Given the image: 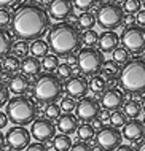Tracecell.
Masks as SVG:
<instances>
[{
  "label": "cell",
  "instance_id": "obj_8",
  "mask_svg": "<svg viewBox=\"0 0 145 151\" xmlns=\"http://www.w3.org/2000/svg\"><path fill=\"white\" fill-rule=\"evenodd\" d=\"M120 42L123 43V48H126L134 56H139L145 52V27L140 26H128L123 29V34L120 37Z\"/></svg>",
  "mask_w": 145,
  "mask_h": 151
},
{
  "label": "cell",
  "instance_id": "obj_31",
  "mask_svg": "<svg viewBox=\"0 0 145 151\" xmlns=\"http://www.w3.org/2000/svg\"><path fill=\"white\" fill-rule=\"evenodd\" d=\"M61 107H59V104L57 102H51V104H46L45 105V108H43V115L46 119H51V121H54L59 118L61 115Z\"/></svg>",
  "mask_w": 145,
  "mask_h": 151
},
{
  "label": "cell",
  "instance_id": "obj_36",
  "mask_svg": "<svg viewBox=\"0 0 145 151\" xmlns=\"http://www.w3.org/2000/svg\"><path fill=\"white\" fill-rule=\"evenodd\" d=\"M140 6H142L140 0H124L123 11H124V13H128V14H136L140 10Z\"/></svg>",
  "mask_w": 145,
  "mask_h": 151
},
{
  "label": "cell",
  "instance_id": "obj_56",
  "mask_svg": "<svg viewBox=\"0 0 145 151\" xmlns=\"http://www.w3.org/2000/svg\"><path fill=\"white\" fill-rule=\"evenodd\" d=\"M43 2H49V0H43Z\"/></svg>",
  "mask_w": 145,
  "mask_h": 151
},
{
  "label": "cell",
  "instance_id": "obj_19",
  "mask_svg": "<svg viewBox=\"0 0 145 151\" xmlns=\"http://www.w3.org/2000/svg\"><path fill=\"white\" fill-rule=\"evenodd\" d=\"M97 45L102 52H113V50L118 48V45H120V37L113 30H105L102 34H99Z\"/></svg>",
  "mask_w": 145,
  "mask_h": 151
},
{
  "label": "cell",
  "instance_id": "obj_47",
  "mask_svg": "<svg viewBox=\"0 0 145 151\" xmlns=\"http://www.w3.org/2000/svg\"><path fill=\"white\" fill-rule=\"evenodd\" d=\"M7 126H8V118L5 115V111H0V130L7 127Z\"/></svg>",
  "mask_w": 145,
  "mask_h": 151
},
{
  "label": "cell",
  "instance_id": "obj_21",
  "mask_svg": "<svg viewBox=\"0 0 145 151\" xmlns=\"http://www.w3.org/2000/svg\"><path fill=\"white\" fill-rule=\"evenodd\" d=\"M120 70H121V67H120L117 62H113V60H105L104 68H102V76H104V80L107 81V84L117 83Z\"/></svg>",
  "mask_w": 145,
  "mask_h": 151
},
{
  "label": "cell",
  "instance_id": "obj_23",
  "mask_svg": "<svg viewBox=\"0 0 145 151\" xmlns=\"http://www.w3.org/2000/svg\"><path fill=\"white\" fill-rule=\"evenodd\" d=\"M123 113L126 118H129V119H137L140 116V113H142V107H140V102L136 100V99H129L124 102L123 105Z\"/></svg>",
  "mask_w": 145,
  "mask_h": 151
},
{
  "label": "cell",
  "instance_id": "obj_38",
  "mask_svg": "<svg viewBox=\"0 0 145 151\" xmlns=\"http://www.w3.org/2000/svg\"><path fill=\"white\" fill-rule=\"evenodd\" d=\"M96 2H97V0H72L73 8H77V10L83 11V13L96 6Z\"/></svg>",
  "mask_w": 145,
  "mask_h": 151
},
{
  "label": "cell",
  "instance_id": "obj_7",
  "mask_svg": "<svg viewBox=\"0 0 145 151\" xmlns=\"http://www.w3.org/2000/svg\"><path fill=\"white\" fill-rule=\"evenodd\" d=\"M104 64H105V58L101 50L94 46H86L78 51L77 56V65L78 70L85 73V76H96L102 72Z\"/></svg>",
  "mask_w": 145,
  "mask_h": 151
},
{
  "label": "cell",
  "instance_id": "obj_28",
  "mask_svg": "<svg viewBox=\"0 0 145 151\" xmlns=\"http://www.w3.org/2000/svg\"><path fill=\"white\" fill-rule=\"evenodd\" d=\"M19 65H21V60L16 58V56L13 54H8L3 58L2 60V67H3V70L8 72V73H14V72H18L19 70Z\"/></svg>",
  "mask_w": 145,
  "mask_h": 151
},
{
  "label": "cell",
  "instance_id": "obj_3",
  "mask_svg": "<svg viewBox=\"0 0 145 151\" xmlns=\"http://www.w3.org/2000/svg\"><path fill=\"white\" fill-rule=\"evenodd\" d=\"M118 89L129 96L145 94V58H134L123 65L118 75Z\"/></svg>",
  "mask_w": 145,
  "mask_h": 151
},
{
  "label": "cell",
  "instance_id": "obj_6",
  "mask_svg": "<svg viewBox=\"0 0 145 151\" xmlns=\"http://www.w3.org/2000/svg\"><path fill=\"white\" fill-rule=\"evenodd\" d=\"M96 24L104 30H117L118 27L123 26L126 13L123 11V8L115 2H107L102 3L101 6L96 10Z\"/></svg>",
  "mask_w": 145,
  "mask_h": 151
},
{
  "label": "cell",
  "instance_id": "obj_9",
  "mask_svg": "<svg viewBox=\"0 0 145 151\" xmlns=\"http://www.w3.org/2000/svg\"><path fill=\"white\" fill-rule=\"evenodd\" d=\"M121 140L123 135L120 129L113 127V126H102L94 135V143L102 151H115L121 145Z\"/></svg>",
  "mask_w": 145,
  "mask_h": 151
},
{
  "label": "cell",
  "instance_id": "obj_55",
  "mask_svg": "<svg viewBox=\"0 0 145 151\" xmlns=\"http://www.w3.org/2000/svg\"><path fill=\"white\" fill-rule=\"evenodd\" d=\"M142 122H144V126H145V116H144V121H142Z\"/></svg>",
  "mask_w": 145,
  "mask_h": 151
},
{
  "label": "cell",
  "instance_id": "obj_20",
  "mask_svg": "<svg viewBox=\"0 0 145 151\" xmlns=\"http://www.w3.org/2000/svg\"><path fill=\"white\" fill-rule=\"evenodd\" d=\"M19 70L26 76H38L41 73V62L34 56H27L21 60Z\"/></svg>",
  "mask_w": 145,
  "mask_h": 151
},
{
  "label": "cell",
  "instance_id": "obj_22",
  "mask_svg": "<svg viewBox=\"0 0 145 151\" xmlns=\"http://www.w3.org/2000/svg\"><path fill=\"white\" fill-rule=\"evenodd\" d=\"M13 43V35L5 29H0V59H3L11 52Z\"/></svg>",
  "mask_w": 145,
  "mask_h": 151
},
{
  "label": "cell",
  "instance_id": "obj_18",
  "mask_svg": "<svg viewBox=\"0 0 145 151\" xmlns=\"http://www.w3.org/2000/svg\"><path fill=\"white\" fill-rule=\"evenodd\" d=\"M78 121L77 116L73 115V113H61L59 118L56 119V129H59L61 134H65V135H70V134L77 132L78 129Z\"/></svg>",
  "mask_w": 145,
  "mask_h": 151
},
{
  "label": "cell",
  "instance_id": "obj_37",
  "mask_svg": "<svg viewBox=\"0 0 145 151\" xmlns=\"http://www.w3.org/2000/svg\"><path fill=\"white\" fill-rule=\"evenodd\" d=\"M72 73H73V68H72V65H69L67 62L59 64L56 68V75L59 76L61 80H69L70 76H72Z\"/></svg>",
  "mask_w": 145,
  "mask_h": 151
},
{
  "label": "cell",
  "instance_id": "obj_30",
  "mask_svg": "<svg viewBox=\"0 0 145 151\" xmlns=\"http://www.w3.org/2000/svg\"><path fill=\"white\" fill-rule=\"evenodd\" d=\"M107 81L104 80V76L102 75H96V76H93L89 81V89L93 91L94 94H102V92H105L107 91Z\"/></svg>",
  "mask_w": 145,
  "mask_h": 151
},
{
  "label": "cell",
  "instance_id": "obj_13",
  "mask_svg": "<svg viewBox=\"0 0 145 151\" xmlns=\"http://www.w3.org/2000/svg\"><path fill=\"white\" fill-rule=\"evenodd\" d=\"M89 91V81L85 75H72L64 83V92L70 99H83Z\"/></svg>",
  "mask_w": 145,
  "mask_h": 151
},
{
  "label": "cell",
  "instance_id": "obj_33",
  "mask_svg": "<svg viewBox=\"0 0 145 151\" xmlns=\"http://www.w3.org/2000/svg\"><path fill=\"white\" fill-rule=\"evenodd\" d=\"M57 65H59V59L54 54H46L43 58V62H41V68H43L46 73H53L56 72Z\"/></svg>",
  "mask_w": 145,
  "mask_h": 151
},
{
  "label": "cell",
  "instance_id": "obj_2",
  "mask_svg": "<svg viewBox=\"0 0 145 151\" xmlns=\"http://www.w3.org/2000/svg\"><path fill=\"white\" fill-rule=\"evenodd\" d=\"M46 40L48 48L59 58H67L81 50V32L70 21L53 24L48 30Z\"/></svg>",
  "mask_w": 145,
  "mask_h": 151
},
{
  "label": "cell",
  "instance_id": "obj_44",
  "mask_svg": "<svg viewBox=\"0 0 145 151\" xmlns=\"http://www.w3.org/2000/svg\"><path fill=\"white\" fill-rule=\"evenodd\" d=\"M21 0H0V8L3 10H8V8H13L16 5H19Z\"/></svg>",
  "mask_w": 145,
  "mask_h": 151
},
{
  "label": "cell",
  "instance_id": "obj_50",
  "mask_svg": "<svg viewBox=\"0 0 145 151\" xmlns=\"http://www.w3.org/2000/svg\"><path fill=\"white\" fill-rule=\"evenodd\" d=\"M136 151H145V137L139 142V145H137V148H136Z\"/></svg>",
  "mask_w": 145,
  "mask_h": 151
},
{
  "label": "cell",
  "instance_id": "obj_41",
  "mask_svg": "<svg viewBox=\"0 0 145 151\" xmlns=\"http://www.w3.org/2000/svg\"><path fill=\"white\" fill-rule=\"evenodd\" d=\"M8 99H10V91H8L7 84H3L2 81H0V108H2L3 105H7Z\"/></svg>",
  "mask_w": 145,
  "mask_h": 151
},
{
  "label": "cell",
  "instance_id": "obj_57",
  "mask_svg": "<svg viewBox=\"0 0 145 151\" xmlns=\"http://www.w3.org/2000/svg\"><path fill=\"white\" fill-rule=\"evenodd\" d=\"M102 2H107V0H102Z\"/></svg>",
  "mask_w": 145,
  "mask_h": 151
},
{
  "label": "cell",
  "instance_id": "obj_27",
  "mask_svg": "<svg viewBox=\"0 0 145 151\" xmlns=\"http://www.w3.org/2000/svg\"><path fill=\"white\" fill-rule=\"evenodd\" d=\"M77 135L80 138V142H89L94 138V135H96V129H94V126L88 124V122H83V124L78 126Z\"/></svg>",
  "mask_w": 145,
  "mask_h": 151
},
{
  "label": "cell",
  "instance_id": "obj_25",
  "mask_svg": "<svg viewBox=\"0 0 145 151\" xmlns=\"http://www.w3.org/2000/svg\"><path fill=\"white\" fill-rule=\"evenodd\" d=\"M51 145L54 151H69L72 146V138L65 134H59V135H54V138L51 140Z\"/></svg>",
  "mask_w": 145,
  "mask_h": 151
},
{
  "label": "cell",
  "instance_id": "obj_48",
  "mask_svg": "<svg viewBox=\"0 0 145 151\" xmlns=\"http://www.w3.org/2000/svg\"><path fill=\"white\" fill-rule=\"evenodd\" d=\"M115 151H136V150L132 148L131 145H120V146H118V148L115 150Z\"/></svg>",
  "mask_w": 145,
  "mask_h": 151
},
{
  "label": "cell",
  "instance_id": "obj_14",
  "mask_svg": "<svg viewBox=\"0 0 145 151\" xmlns=\"http://www.w3.org/2000/svg\"><path fill=\"white\" fill-rule=\"evenodd\" d=\"M46 13L49 19H54L57 22L67 21L73 14V3L72 0H49Z\"/></svg>",
  "mask_w": 145,
  "mask_h": 151
},
{
  "label": "cell",
  "instance_id": "obj_49",
  "mask_svg": "<svg viewBox=\"0 0 145 151\" xmlns=\"http://www.w3.org/2000/svg\"><path fill=\"white\" fill-rule=\"evenodd\" d=\"M67 64H69V65H75V64H77V56H75V54L67 56Z\"/></svg>",
  "mask_w": 145,
  "mask_h": 151
},
{
  "label": "cell",
  "instance_id": "obj_10",
  "mask_svg": "<svg viewBox=\"0 0 145 151\" xmlns=\"http://www.w3.org/2000/svg\"><path fill=\"white\" fill-rule=\"evenodd\" d=\"M101 104L96 97H83V99L78 100V104L75 105V116L78 121L81 122H88L91 124L93 121H96L99 118V113H101Z\"/></svg>",
  "mask_w": 145,
  "mask_h": 151
},
{
  "label": "cell",
  "instance_id": "obj_45",
  "mask_svg": "<svg viewBox=\"0 0 145 151\" xmlns=\"http://www.w3.org/2000/svg\"><path fill=\"white\" fill-rule=\"evenodd\" d=\"M97 119L101 121L102 124H109V122H110V111H107V110H101Z\"/></svg>",
  "mask_w": 145,
  "mask_h": 151
},
{
  "label": "cell",
  "instance_id": "obj_52",
  "mask_svg": "<svg viewBox=\"0 0 145 151\" xmlns=\"http://www.w3.org/2000/svg\"><path fill=\"white\" fill-rule=\"evenodd\" d=\"M140 107H142V110L145 111V94H144V99H142V102H140Z\"/></svg>",
  "mask_w": 145,
  "mask_h": 151
},
{
  "label": "cell",
  "instance_id": "obj_34",
  "mask_svg": "<svg viewBox=\"0 0 145 151\" xmlns=\"http://www.w3.org/2000/svg\"><path fill=\"white\" fill-rule=\"evenodd\" d=\"M99 42V34L96 30H85V34H81V43H85V46H96Z\"/></svg>",
  "mask_w": 145,
  "mask_h": 151
},
{
  "label": "cell",
  "instance_id": "obj_42",
  "mask_svg": "<svg viewBox=\"0 0 145 151\" xmlns=\"http://www.w3.org/2000/svg\"><path fill=\"white\" fill-rule=\"evenodd\" d=\"M69 151H94V150L88 142H77V143H72Z\"/></svg>",
  "mask_w": 145,
  "mask_h": 151
},
{
  "label": "cell",
  "instance_id": "obj_26",
  "mask_svg": "<svg viewBox=\"0 0 145 151\" xmlns=\"http://www.w3.org/2000/svg\"><path fill=\"white\" fill-rule=\"evenodd\" d=\"M94 26H96V18H94L93 13L85 11V13H81L80 16H78V19H77V27H78V29L91 30Z\"/></svg>",
  "mask_w": 145,
  "mask_h": 151
},
{
  "label": "cell",
  "instance_id": "obj_53",
  "mask_svg": "<svg viewBox=\"0 0 145 151\" xmlns=\"http://www.w3.org/2000/svg\"><path fill=\"white\" fill-rule=\"evenodd\" d=\"M2 72H3V67H2V62H0V75H2Z\"/></svg>",
  "mask_w": 145,
  "mask_h": 151
},
{
  "label": "cell",
  "instance_id": "obj_32",
  "mask_svg": "<svg viewBox=\"0 0 145 151\" xmlns=\"http://www.w3.org/2000/svg\"><path fill=\"white\" fill-rule=\"evenodd\" d=\"M11 52H13V56H16L18 59L27 58V56H29V43L27 42H22V40H18L16 43H13Z\"/></svg>",
  "mask_w": 145,
  "mask_h": 151
},
{
  "label": "cell",
  "instance_id": "obj_15",
  "mask_svg": "<svg viewBox=\"0 0 145 151\" xmlns=\"http://www.w3.org/2000/svg\"><path fill=\"white\" fill-rule=\"evenodd\" d=\"M126 102V97H124V92L118 88H109L105 92L101 94V108L107 110V111H117L124 105Z\"/></svg>",
  "mask_w": 145,
  "mask_h": 151
},
{
  "label": "cell",
  "instance_id": "obj_11",
  "mask_svg": "<svg viewBox=\"0 0 145 151\" xmlns=\"http://www.w3.org/2000/svg\"><path fill=\"white\" fill-rule=\"evenodd\" d=\"M5 145L10 148L11 151H21L26 150L29 143H30V132L22 127V126H13L7 130L5 135Z\"/></svg>",
  "mask_w": 145,
  "mask_h": 151
},
{
  "label": "cell",
  "instance_id": "obj_35",
  "mask_svg": "<svg viewBox=\"0 0 145 151\" xmlns=\"http://www.w3.org/2000/svg\"><path fill=\"white\" fill-rule=\"evenodd\" d=\"M110 124L113 126V127H123L124 124H126V116H124L123 111H120V110H117V111H112L110 115Z\"/></svg>",
  "mask_w": 145,
  "mask_h": 151
},
{
  "label": "cell",
  "instance_id": "obj_12",
  "mask_svg": "<svg viewBox=\"0 0 145 151\" xmlns=\"http://www.w3.org/2000/svg\"><path fill=\"white\" fill-rule=\"evenodd\" d=\"M30 135L40 143L51 142L56 135V124L46 118H35L30 126Z\"/></svg>",
  "mask_w": 145,
  "mask_h": 151
},
{
  "label": "cell",
  "instance_id": "obj_29",
  "mask_svg": "<svg viewBox=\"0 0 145 151\" xmlns=\"http://www.w3.org/2000/svg\"><path fill=\"white\" fill-rule=\"evenodd\" d=\"M112 56H113V62H117L120 67L121 65H124V64H128L131 60V52L126 50V48H115L113 50V52H112Z\"/></svg>",
  "mask_w": 145,
  "mask_h": 151
},
{
  "label": "cell",
  "instance_id": "obj_16",
  "mask_svg": "<svg viewBox=\"0 0 145 151\" xmlns=\"http://www.w3.org/2000/svg\"><path fill=\"white\" fill-rule=\"evenodd\" d=\"M123 138L132 142H140L142 138L145 137V126L142 121L139 119H131V121H126V124L123 126Z\"/></svg>",
  "mask_w": 145,
  "mask_h": 151
},
{
  "label": "cell",
  "instance_id": "obj_4",
  "mask_svg": "<svg viewBox=\"0 0 145 151\" xmlns=\"http://www.w3.org/2000/svg\"><path fill=\"white\" fill-rule=\"evenodd\" d=\"M30 92L37 105H46L51 102H57L64 96V83L56 73H40L34 81Z\"/></svg>",
  "mask_w": 145,
  "mask_h": 151
},
{
  "label": "cell",
  "instance_id": "obj_40",
  "mask_svg": "<svg viewBox=\"0 0 145 151\" xmlns=\"http://www.w3.org/2000/svg\"><path fill=\"white\" fill-rule=\"evenodd\" d=\"M10 22H11V13H10V10H3V8H0V29L7 27Z\"/></svg>",
  "mask_w": 145,
  "mask_h": 151
},
{
  "label": "cell",
  "instance_id": "obj_17",
  "mask_svg": "<svg viewBox=\"0 0 145 151\" xmlns=\"http://www.w3.org/2000/svg\"><path fill=\"white\" fill-rule=\"evenodd\" d=\"M30 80H29V76L22 75V73H14V75H11L10 81H8V91L13 92L14 96H26V94L30 91Z\"/></svg>",
  "mask_w": 145,
  "mask_h": 151
},
{
  "label": "cell",
  "instance_id": "obj_43",
  "mask_svg": "<svg viewBox=\"0 0 145 151\" xmlns=\"http://www.w3.org/2000/svg\"><path fill=\"white\" fill-rule=\"evenodd\" d=\"M26 151H49L46 146L40 142H35V143H29V146L26 148Z\"/></svg>",
  "mask_w": 145,
  "mask_h": 151
},
{
  "label": "cell",
  "instance_id": "obj_1",
  "mask_svg": "<svg viewBox=\"0 0 145 151\" xmlns=\"http://www.w3.org/2000/svg\"><path fill=\"white\" fill-rule=\"evenodd\" d=\"M11 35L22 42H34L41 38L51 27V19L41 5L24 2L16 6L11 14Z\"/></svg>",
  "mask_w": 145,
  "mask_h": 151
},
{
  "label": "cell",
  "instance_id": "obj_39",
  "mask_svg": "<svg viewBox=\"0 0 145 151\" xmlns=\"http://www.w3.org/2000/svg\"><path fill=\"white\" fill-rule=\"evenodd\" d=\"M75 105H77L75 99H70V97H64V99H61V102H59V107H61L62 113H72L73 110H75Z\"/></svg>",
  "mask_w": 145,
  "mask_h": 151
},
{
  "label": "cell",
  "instance_id": "obj_46",
  "mask_svg": "<svg viewBox=\"0 0 145 151\" xmlns=\"http://www.w3.org/2000/svg\"><path fill=\"white\" fill-rule=\"evenodd\" d=\"M136 21L140 27H145V10H139L136 13Z\"/></svg>",
  "mask_w": 145,
  "mask_h": 151
},
{
  "label": "cell",
  "instance_id": "obj_54",
  "mask_svg": "<svg viewBox=\"0 0 145 151\" xmlns=\"http://www.w3.org/2000/svg\"><path fill=\"white\" fill-rule=\"evenodd\" d=\"M140 3H142V5L145 6V0H140Z\"/></svg>",
  "mask_w": 145,
  "mask_h": 151
},
{
  "label": "cell",
  "instance_id": "obj_51",
  "mask_svg": "<svg viewBox=\"0 0 145 151\" xmlns=\"http://www.w3.org/2000/svg\"><path fill=\"white\" fill-rule=\"evenodd\" d=\"M3 150H5V137L0 132V151H3Z\"/></svg>",
  "mask_w": 145,
  "mask_h": 151
},
{
  "label": "cell",
  "instance_id": "obj_24",
  "mask_svg": "<svg viewBox=\"0 0 145 151\" xmlns=\"http://www.w3.org/2000/svg\"><path fill=\"white\" fill-rule=\"evenodd\" d=\"M49 48H48V43L45 42V40H34V42H30V45H29V52H30L34 58L37 59H43L45 56L48 54Z\"/></svg>",
  "mask_w": 145,
  "mask_h": 151
},
{
  "label": "cell",
  "instance_id": "obj_5",
  "mask_svg": "<svg viewBox=\"0 0 145 151\" xmlns=\"http://www.w3.org/2000/svg\"><path fill=\"white\" fill-rule=\"evenodd\" d=\"M5 115L11 124L26 126L32 124V121L38 115V107L35 100L27 96H14L10 97L5 105Z\"/></svg>",
  "mask_w": 145,
  "mask_h": 151
}]
</instances>
